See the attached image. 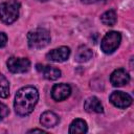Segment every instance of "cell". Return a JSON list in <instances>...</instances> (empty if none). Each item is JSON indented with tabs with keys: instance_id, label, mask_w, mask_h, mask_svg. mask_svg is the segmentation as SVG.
<instances>
[{
	"instance_id": "9c48e42d",
	"label": "cell",
	"mask_w": 134,
	"mask_h": 134,
	"mask_svg": "<svg viewBox=\"0 0 134 134\" xmlns=\"http://www.w3.org/2000/svg\"><path fill=\"white\" fill-rule=\"evenodd\" d=\"M71 93V87L68 84L60 83L55 84L51 89V96L57 102H62L66 99Z\"/></svg>"
},
{
	"instance_id": "5b68a950",
	"label": "cell",
	"mask_w": 134,
	"mask_h": 134,
	"mask_svg": "<svg viewBox=\"0 0 134 134\" xmlns=\"http://www.w3.org/2000/svg\"><path fill=\"white\" fill-rule=\"evenodd\" d=\"M7 68L13 73H24L30 68V61L27 58L10 57L6 62Z\"/></svg>"
},
{
	"instance_id": "2e32d148",
	"label": "cell",
	"mask_w": 134,
	"mask_h": 134,
	"mask_svg": "<svg viewBox=\"0 0 134 134\" xmlns=\"http://www.w3.org/2000/svg\"><path fill=\"white\" fill-rule=\"evenodd\" d=\"M9 95V83L6 77L0 73V97L6 98Z\"/></svg>"
},
{
	"instance_id": "e0dca14e",
	"label": "cell",
	"mask_w": 134,
	"mask_h": 134,
	"mask_svg": "<svg viewBox=\"0 0 134 134\" xmlns=\"http://www.w3.org/2000/svg\"><path fill=\"white\" fill-rule=\"evenodd\" d=\"M8 113H9L8 108H7L3 103L0 102V120L4 119V118L8 115Z\"/></svg>"
},
{
	"instance_id": "52a82bcc",
	"label": "cell",
	"mask_w": 134,
	"mask_h": 134,
	"mask_svg": "<svg viewBox=\"0 0 134 134\" xmlns=\"http://www.w3.org/2000/svg\"><path fill=\"white\" fill-rule=\"evenodd\" d=\"M70 55V49L67 46H61L59 48H54L52 50H50L49 52H47L46 54V59L51 61V62H64L66 60H68Z\"/></svg>"
},
{
	"instance_id": "277c9868",
	"label": "cell",
	"mask_w": 134,
	"mask_h": 134,
	"mask_svg": "<svg viewBox=\"0 0 134 134\" xmlns=\"http://www.w3.org/2000/svg\"><path fill=\"white\" fill-rule=\"evenodd\" d=\"M120 41H121V35L118 31H109L102 39L100 48L107 54L112 53L119 46Z\"/></svg>"
},
{
	"instance_id": "ffe728a7",
	"label": "cell",
	"mask_w": 134,
	"mask_h": 134,
	"mask_svg": "<svg viewBox=\"0 0 134 134\" xmlns=\"http://www.w3.org/2000/svg\"><path fill=\"white\" fill-rule=\"evenodd\" d=\"M98 0H82V2H84V3H86V4H91V3H95V2H97Z\"/></svg>"
},
{
	"instance_id": "ac0fdd59",
	"label": "cell",
	"mask_w": 134,
	"mask_h": 134,
	"mask_svg": "<svg viewBox=\"0 0 134 134\" xmlns=\"http://www.w3.org/2000/svg\"><path fill=\"white\" fill-rule=\"evenodd\" d=\"M7 42V37L4 32H0V47H3Z\"/></svg>"
},
{
	"instance_id": "44dd1931",
	"label": "cell",
	"mask_w": 134,
	"mask_h": 134,
	"mask_svg": "<svg viewBox=\"0 0 134 134\" xmlns=\"http://www.w3.org/2000/svg\"><path fill=\"white\" fill-rule=\"evenodd\" d=\"M39 1H48V0H39Z\"/></svg>"
},
{
	"instance_id": "30bf717a",
	"label": "cell",
	"mask_w": 134,
	"mask_h": 134,
	"mask_svg": "<svg viewBox=\"0 0 134 134\" xmlns=\"http://www.w3.org/2000/svg\"><path fill=\"white\" fill-rule=\"evenodd\" d=\"M37 70L43 74V76L47 80L50 81H54L58 80L61 76V70L53 67V66H49V65H41V64H37Z\"/></svg>"
},
{
	"instance_id": "3957f363",
	"label": "cell",
	"mask_w": 134,
	"mask_h": 134,
	"mask_svg": "<svg viewBox=\"0 0 134 134\" xmlns=\"http://www.w3.org/2000/svg\"><path fill=\"white\" fill-rule=\"evenodd\" d=\"M28 46L32 49H41L47 46L50 42L49 31L44 28H37L30 30L27 35Z\"/></svg>"
},
{
	"instance_id": "8992f818",
	"label": "cell",
	"mask_w": 134,
	"mask_h": 134,
	"mask_svg": "<svg viewBox=\"0 0 134 134\" xmlns=\"http://www.w3.org/2000/svg\"><path fill=\"white\" fill-rule=\"evenodd\" d=\"M109 99L111 104H113L115 107L120 108V109L128 108L132 104V100H133L130 94L122 92V91H113L110 94Z\"/></svg>"
},
{
	"instance_id": "6da1fadb",
	"label": "cell",
	"mask_w": 134,
	"mask_h": 134,
	"mask_svg": "<svg viewBox=\"0 0 134 134\" xmlns=\"http://www.w3.org/2000/svg\"><path fill=\"white\" fill-rule=\"evenodd\" d=\"M39 99V92L32 86H26L18 90L15 96V111L20 116H26L34 111Z\"/></svg>"
},
{
	"instance_id": "9a60e30c",
	"label": "cell",
	"mask_w": 134,
	"mask_h": 134,
	"mask_svg": "<svg viewBox=\"0 0 134 134\" xmlns=\"http://www.w3.org/2000/svg\"><path fill=\"white\" fill-rule=\"evenodd\" d=\"M100 21H102V23L104 25H107V26H113V25H115V23L117 21L116 12L114 9H110V10L105 12L100 16Z\"/></svg>"
},
{
	"instance_id": "ba28073f",
	"label": "cell",
	"mask_w": 134,
	"mask_h": 134,
	"mask_svg": "<svg viewBox=\"0 0 134 134\" xmlns=\"http://www.w3.org/2000/svg\"><path fill=\"white\" fill-rule=\"evenodd\" d=\"M110 82L115 87H121V86L127 85L130 82V75L126 69L118 68L111 73Z\"/></svg>"
},
{
	"instance_id": "7a4b0ae2",
	"label": "cell",
	"mask_w": 134,
	"mask_h": 134,
	"mask_svg": "<svg viewBox=\"0 0 134 134\" xmlns=\"http://www.w3.org/2000/svg\"><path fill=\"white\" fill-rule=\"evenodd\" d=\"M20 2L18 0H8L0 4V19L5 24L14 23L19 17Z\"/></svg>"
},
{
	"instance_id": "8fae6325",
	"label": "cell",
	"mask_w": 134,
	"mask_h": 134,
	"mask_svg": "<svg viewBox=\"0 0 134 134\" xmlns=\"http://www.w3.org/2000/svg\"><path fill=\"white\" fill-rule=\"evenodd\" d=\"M84 109L87 112H93V113H102L104 111L103 109V105L100 103V100L96 97V96H91L89 98H87L84 103Z\"/></svg>"
},
{
	"instance_id": "5bb4252c",
	"label": "cell",
	"mask_w": 134,
	"mask_h": 134,
	"mask_svg": "<svg viewBox=\"0 0 134 134\" xmlns=\"http://www.w3.org/2000/svg\"><path fill=\"white\" fill-rule=\"evenodd\" d=\"M88 130L87 124L85 120L81 119V118H76L74 119L69 127V133L71 134H77V133H86Z\"/></svg>"
},
{
	"instance_id": "4fadbf2b",
	"label": "cell",
	"mask_w": 134,
	"mask_h": 134,
	"mask_svg": "<svg viewBox=\"0 0 134 134\" xmlns=\"http://www.w3.org/2000/svg\"><path fill=\"white\" fill-rule=\"evenodd\" d=\"M92 50L86 46V45H82L77 48L76 53H75V61L79 63H85L87 61H89L92 58Z\"/></svg>"
},
{
	"instance_id": "d6986e66",
	"label": "cell",
	"mask_w": 134,
	"mask_h": 134,
	"mask_svg": "<svg viewBox=\"0 0 134 134\" xmlns=\"http://www.w3.org/2000/svg\"><path fill=\"white\" fill-rule=\"evenodd\" d=\"M35 132L45 133V131H44V130H42V129H32V130H29V131H28V133H35Z\"/></svg>"
},
{
	"instance_id": "7c38bea8",
	"label": "cell",
	"mask_w": 134,
	"mask_h": 134,
	"mask_svg": "<svg viewBox=\"0 0 134 134\" xmlns=\"http://www.w3.org/2000/svg\"><path fill=\"white\" fill-rule=\"evenodd\" d=\"M59 121H60L59 116L52 111H46L40 117V122L42 124V126H44L46 128H52V127L57 126L59 124Z\"/></svg>"
}]
</instances>
